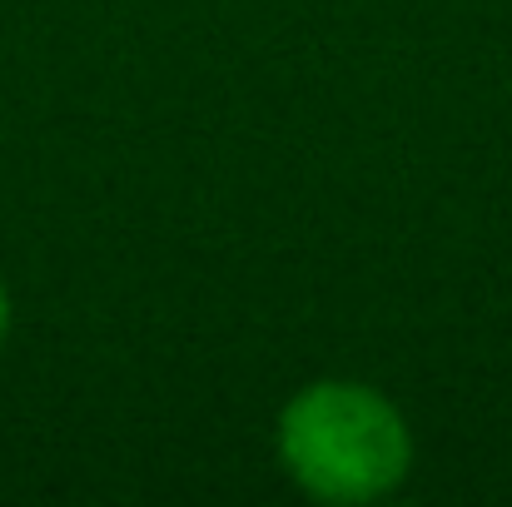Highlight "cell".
I'll use <instances>...</instances> for the list:
<instances>
[{"mask_svg":"<svg viewBox=\"0 0 512 507\" xmlns=\"http://www.w3.org/2000/svg\"><path fill=\"white\" fill-rule=\"evenodd\" d=\"M279 463L314 503L363 507L398 493L413 473L403 408L358 378H314L279 408Z\"/></svg>","mask_w":512,"mask_h":507,"instance_id":"cell-1","label":"cell"},{"mask_svg":"<svg viewBox=\"0 0 512 507\" xmlns=\"http://www.w3.org/2000/svg\"><path fill=\"white\" fill-rule=\"evenodd\" d=\"M5 338H10V289L0 279V348H5Z\"/></svg>","mask_w":512,"mask_h":507,"instance_id":"cell-2","label":"cell"}]
</instances>
